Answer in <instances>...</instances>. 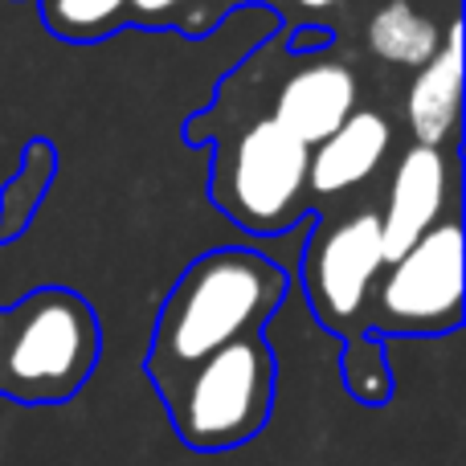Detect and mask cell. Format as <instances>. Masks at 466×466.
<instances>
[{
	"label": "cell",
	"mask_w": 466,
	"mask_h": 466,
	"mask_svg": "<svg viewBox=\"0 0 466 466\" xmlns=\"http://www.w3.org/2000/svg\"><path fill=\"white\" fill-rule=\"evenodd\" d=\"M282 299L287 274L254 249L226 246L197 258L160 311L147 352V377L156 389H164L205 356L258 336Z\"/></svg>",
	"instance_id": "obj_1"
},
{
	"label": "cell",
	"mask_w": 466,
	"mask_h": 466,
	"mask_svg": "<svg viewBox=\"0 0 466 466\" xmlns=\"http://www.w3.org/2000/svg\"><path fill=\"white\" fill-rule=\"evenodd\" d=\"M307 160L311 147L266 115L254 119L218 160L213 197L249 233H282L307 205Z\"/></svg>",
	"instance_id": "obj_4"
},
{
	"label": "cell",
	"mask_w": 466,
	"mask_h": 466,
	"mask_svg": "<svg viewBox=\"0 0 466 466\" xmlns=\"http://www.w3.org/2000/svg\"><path fill=\"white\" fill-rule=\"evenodd\" d=\"M442 46V33L410 0H389L369 21V49L393 66H426Z\"/></svg>",
	"instance_id": "obj_11"
},
{
	"label": "cell",
	"mask_w": 466,
	"mask_h": 466,
	"mask_svg": "<svg viewBox=\"0 0 466 466\" xmlns=\"http://www.w3.org/2000/svg\"><path fill=\"white\" fill-rule=\"evenodd\" d=\"M344 385L360 405H385L393 397V372L372 336H352L344 348Z\"/></svg>",
	"instance_id": "obj_13"
},
{
	"label": "cell",
	"mask_w": 466,
	"mask_h": 466,
	"mask_svg": "<svg viewBox=\"0 0 466 466\" xmlns=\"http://www.w3.org/2000/svg\"><path fill=\"white\" fill-rule=\"evenodd\" d=\"M393 144V127L380 111H352L323 144L311 147L307 160V193L336 197L356 188L380 168Z\"/></svg>",
	"instance_id": "obj_9"
},
{
	"label": "cell",
	"mask_w": 466,
	"mask_h": 466,
	"mask_svg": "<svg viewBox=\"0 0 466 466\" xmlns=\"http://www.w3.org/2000/svg\"><path fill=\"white\" fill-rule=\"evenodd\" d=\"M451 160L442 147H421L413 144L401 152L389 185V201L380 213V249H385V266L397 262L413 241H421L430 229L442 221L446 201H451Z\"/></svg>",
	"instance_id": "obj_7"
},
{
	"label": "cell",
	"mask_w": 466,
	"mask_h": 466,
	"mask_svg": "<svg viewBox=\"0 0 466 466\" xmlns=\"http://www.w3.org/2000/svg\"><path fill=\"white\" fill-rule=\"evenodd\" d=\"M410 127L418 136L421 147H442L446 139H454L462 115V37L459 21H451L446 41L438 46V54L418 70L410 86Z\"/></svg>",
	"instance_id": "obj_10"
},
{
	"label": "cell",
	"mask_w": 466,
	"mask_h": 466,
	"mask_svg": "<svg viewBox=\"0 0 466 466\" xmlns=\"http://www.w3.org/2000/svg\"><path fill=\"white\" fill-rule=\"evenodd\" d=\"M356 95H360V82H356L352 66L336 62V57L307 62L279 86L270 119L303 147H315L356 111Z\"/></svg>",
	"instance_id": "obj_8"
},
{
	"label": "cell",
	"mask_w": 466,
	"mask_h": 466,
	"mask_svg": "<svg viewBox=\"0 0 466 466\" xmlns=\"http://www.w3.org/2000/svg\"><path fill=\"white\" fill-rule=\"evenodd\" d=\"M127 16V0H46V21L70 41H95L119 29Z\"/></svg>",
	"instance_id": "obj_12"
},
{
	"label": "cell",
	"mask_w": 466,
	"mask_h": 466,
	"mask_svg": "<svg viewBox=\"0 0 466 466\" xmlns=\"http://www.w3.org/2000/svg\"><path fill=\"white\" fill-rule=\"evenodd\" d=\"M364 323L389 336H442L462 323V226L438 221L380 270Z\"/></svg>",
	"instance_id": "obj_5"
},
{
	"label": "cell",
	"mask_w": 466,
	"mask_h": 466,
	"mask_svg": "<svg viewBox=\"0 0 466 466\" xmlns=\"http://www.w3.org/2000/svg\"><path fill=\"white\" fill-rule=\"evenodd\" d=\"M98 319L74 290L46 287L0 307V393L21 405H62L98 364Z\"/></svg>",
	"instance_id": "obj_2"
},
{
	"label": "cell",
	"mask_w": 466,
	"mask_h": 466,
	"mask_svg": "<svg viewBox=\"0 0 466 466\" xmlns=\"http://www.w3.org/2000/svg\"><path fill=\"white\" fill-rule=\"evenodd\" d=\"M380 270V213L364 209L344 221H323L303 254V287L315 319L348 339L360 336Z\"/></svg>",
	"instance_id": "obj_6"
},
{
	"label": "cell",
	"mask_w": 466,
	"mask_h": 466,
	"mask_svg": "<svg viewBox=\"0 0 466 466\" xmlns=\"http://www.w3.org/2000/svg\"><path fill=\"white\" fill-rule=\"evenodd\" d=\"M168 421L188 451L221 454L262 434L274 410V352L262 336L205 356L160 389Z\"/></svg>",
	"instance_id": "obj_3"
},
{
	"label": "cell",
	"mask_w": 466,
	"mask_h": 466,
	"mask_svg": "<svg viewBox=\"0 0 466 466\" xmlns=\"http://www.w3.org/2000/svg\"><path fill=\"white\" fill-rule=\"evenodd\" d=\"M303 8H331V5H339V0H299Z\"/></svg>",
	"instance_id": "obj_15"
},
{
	"label": "cell",
	"mask_w": 466,
	"mask_h": 466,
	"mask_svg": "<svg viewBox=\"0 0 466 466\" xmlns=\"http://www.w3.org/2000/svg\"><path fill=\"white\" fill-rule=\"evenodd\" d=\"M177 5H185V0H127V8L139 16V21H156V16L172 13Z\"/></svg>",
	"instance_id": "obj_14"
}]
</instances>
